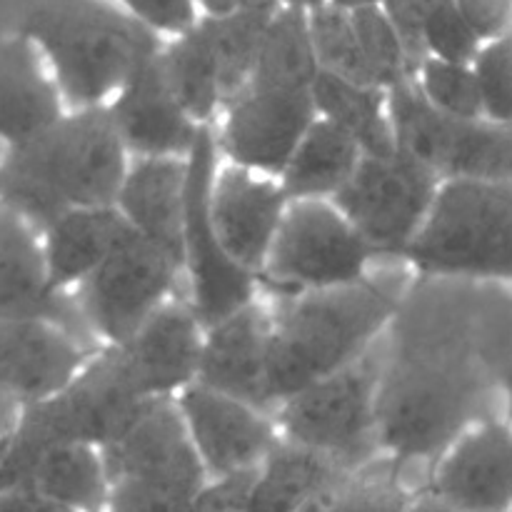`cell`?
Wrapping results in <instances>:
<instances>
[{"label": "cell", "mask_w": 512, "mask_h": 512, "mask_svg": "<svg viewBox=\"0 0 512 512\" xmlns=\"http://www.w3.org/2000/svg\"><path fill=\"white\" fill-rule=\"evenodd\" d=\"M85 363V345L58 325L0 320V390L23 405L63 390Z\"/></svg>", "instance_id": "obj_20"}, {"label": "cell", "mask_w": 512, "mask_h": 512, "mask_svg": "<svg viewBox=\"0 0 512 512\" xmlns=\"http://www.w3.org/2000/svg\"><path fill=\"white\" fill-rule=\"evenodd\" d=\"M125 145L108 105L75 108L0 158V203L43 233L70 208L115 205L123 185Z\"/></svg>", "instance_id": "obj_2"}, {"label": "cell", "mask_w": 512, "mask_h": 512, "mask_svg": "<svg viewBox=\"0 0 512 512\" xmlns=\"http://www.w3.org/2000/svg\"><path fill=\"white\" fill-rule=\"evenodd\" d=\"M405 258L425 275L512 283V180H443Z\"/></svg>", "instance_id": "obj_5"}, {"label": "cell", "mask_w": 512, "mask_h": 512, "mask_svg": "<svg viewBox=\"0 0 512 512\" xmlns=\"http://www.w3.org/2000/svg\"><path fill=\"white\" fill-rule=\"evenodd\" d=\"M100 512H105V510H100Z\"/></svg>", "instance_id": "obj_49"}, {"label": "cell", "mask_w": 512, "mask_h": 512, "mask_svg": "<svg viewBox=\"0 0 512 512\" xmlns=\"http://www.w3.org/2000/svg\"><path fill=\"white\" fill-rule=\"evenodd\" d=\"M490 358L498 390L505 395L512 425V293L498 285L493 310V333H490Z\"/></svg>", "instance_id": "obj_38"}, {"label": "cell", "mask_w": 512, "mask_h": 512, "mask_svg": "<svg viewBox=\"0 0 512 512\" xmlns=\"http://www.w3.org/2000/svg\"><path fill=\"white\" fill-rule=\"evenodd\" d=\"M315 110L338 125L368 155H390L395 145L388 98L378 85H360L320 70L313 83Z\"/></svg>", "instance_id": "obj_28"}, {"label": "cell", "mask_w": 512, "mask_h": 512, "mask_svg": "<svg viewBox=\"0 0 512 512\" xmlns=\"http://www.w3.org/2000/svg\"><path fill=\"white\" fill-rule=\"evenodd\" d=\"M215 180V138L200 125L188 153V203H185L183 250L190 273V310L205 330L253 303L255 275L235 263L220 243L210 213Z\"/></svg>", "instance_id": "obj_11"}, {"label": "cell", "mask_w": 512, "mask_h": 512, "mask_svg": "<svg viewBox=\"0 0 512 512\" xmlns=\"http://www.w3.org/2000/svg\"><path fill=\"white\" fill-rule=\"evenodd\" d=\"M405 512H453V510H450L445 503H440L433 493L425 490L423 495H415L413 503L408 505V510Z\"/></svg>", "instance_id": "obj_46"}, {"label": "cell", "mask_w": 512, "mask_h": 512, "mask_svg": "<svg viewBox=\"0 0 512 512\" xmlns=\"http://www.w3.org/2000/svg\"><path fill=\"white\" fill-rule=\"evenodd\" d=\"M160 53L120 85L108 110L125 150L140 158H183L193 150L200 123L170 88Z\"/></svg>", "instance_id": "obj_17"}, {"label": "cell", "mask_w": 512, "mask_h": 512, "mask_svg": "<svg viewBox=\"0 0 512 512\" xmlns=\"http://www.w3.org/2000/svg\"><path fill=\"white\" fill-rule=\"evenodd\" d=\"M425 98L438 110L458 118H483V95L473 63H448L425 58L420 63V83Z\"/></svg>", "instance_id": "obj_35"}, {"label": "cell", "mask_w": 512, "mask_h": 512, "mask_svg": "<svg viewBox=\"0 0 512 512\" xmlns=\"http://www.w3.org/2000/svg\"><path fill=\"white\" fill-rule=\"evenodd\" d=\"M183 265L163 248L125 225L103 263L78 285L85 323L108 345L133 338L160 308Z\"/></svg>", "instance_id": "obj_10"}, {"label": "cell", "mask_w": 512, "mask_h": 512, "mask_svg": "<svg viewBox=\"0 0 512 512\" xmlns=\"http://www.w3.org/2000/svg\"><path fill=\"white\" fill-rule=\"evenodd\" d=\"M255 470L210 478L188 503L185 512H248L250 488H253Z\"/></svg>", "instance_id": "obj_40"}, {"label": "cell", "mask_w": 512, "mask_h": 512, "mask_svg": "<svg viewBox=\"0 0 512 512\" xmlns=\"http://www.w3.org/2000/svg\"><path fill=\"white\" fill-rule=\"evenodd\" d=\"M330 3L353 13V10H363V8H373V5H380L383 0H330Z\"/></svg>", "instance_id": "obj_47"}, {"label": "cell", "mask_w": 512, "mask_h": 512, "mask_svg": "<svg viewBox=\"0 0 512 512\" xmlns=\"http://www.w3.org/2000/svg\"><path fill=\"white\" fill-rule=\"evenodd\" d=\"M288 203L283 185L258 178L240 165L215 175L210 213L220 243L235 263L253 275L263 273Z\"/></svg>", "instance_id": "obj_19"}, {"label": "cell", "mask_w": 512, "mask_h": 512, "mask_svg": "<svg viewBox=\"0 0 512 512\" xmlns=\"http://www.w3.org/2000/svg\"><path fill=\"white\" fill-rule=\"evenodd\" d=\"M383 348H370L348 368L308 385L278 405L280 433L290 443L360 468L378 455V393Z\"/></svg>", "instance_id": "obj_6"}, {"label": "cell", "mask_w": 512, "mask_h": 512, "mask_svg": "<svg viewBox=\"0 0 512 512\" xmlns=\"http://www.w3.org/2000/svg\"><path fill=\"white\" fill-rule=\"evenodd\" d=\"M400 298L373 283L303 290L273 318L268 393L273 408L363 358L395 318Z\"/></svg>", "instance_id": "obj_4"}, {"label": "cell", "mask_w": 512, "mask_h": 512, "mask_svg": "<svg viewBox=\"0 0 512 512\" xmlns=\"http://www.w3.org/2000/svg\"><path fill=\"white\" fill-rule=\"evenodd\" d=\"M158 33L178 35L198 20L195 0H115Z\"/></svg>", "instance_id": "obj_41"}, {"label": "cell", "mask_w": 512, "mask_h": 512, "mask_svg": "<svg viewBox=\"0 0 512 512\" xmlns=\"http://www.w3.org/2000/svg\"><path fill=\"white\" fill-rule=\"evenodd\" d=\"M60 115L63 93L43 73L38 48L15 30H0V143H25Z\"/></svg>", "instance_id": "obj_23"}, {"label": "cell", "mask_w": 512, "mask_h": 512, "mask_svg": "<svg viewBox=\"0 0 512 512\" xmlns=\"http://www.w3.org/2000/svg\"><path fill=\"white\" fill-rule=\"evenodd\" d=\"M205 15H230L240 10H278L280 0H195Z\"/></svg>", "instance_id": "obj_45"}, {"label": "cell", "mask_w": 512, "mask_h": 512, "mask_svg": "<svg viewBox=\"0 0 512 512\" xmlns=\"http://www.w3.org/2000/svg\"><path fill=\"white\" fill-rule=\"evenodd\" d=\"M343 463L305 445L280 438L258 465L250 488L248 512H303L345 473Z\"/></svg>", "instance_id": "obj_25"}, {"label": "cell", "mask_w": 512, "mask_h": 512, "mask_svg": "<svg viewBox=\"0 0 512 512\" xmlns=\"http://www.w3.org/2000/svg\"><path fill=\"white\" fill-rule=\"evenodd\" d=\"M128 220L115 205L70 208L43 230L50 283L68 293L80 285L113 250Z\"/></svg>", "instance_id": "obj_24"}, {"label": "cell", "mask_w": 512, "mask_h": 512, "mask_svg": "<svg viewBox=\"0 0 512 512\" xmlns=\"http://www.w3.org/2000/svg\"><path fill=\"white\" fill-rule=\"evenodd\" d=\"M160 58L170 88L178 95L183 108L200 125L208 123L215 108L223 103V88H220L218 58L203 20L198 18L190 28L175 35L173 43L163 48Z\"/></svg>", "instance_id": "obj_30"}, {"label": "cell", "mask_w": 512, "mask_h": 512, "mask_svg": "<svg viewBox=\"0 0 512 512\" xmlns=\"http://www.w3.org/2000/svg\"><path fill=\"white\" fill-rule=\"evenodd\" d=\"M413 498L393 458L378 455L360 468L345 470L303 512H405Z\"/></svg>", "instance_id": "obj_31"}, {"label": "cell", "mask_w": 512, "mask_h": 512, "mask_svg": "<svg viewBox=\"0 0 512 512\" xmlns=\"http://www.w3.org/2000/svg\"><path fill=\"white\" fill-rule=\"evenodd\" d=\"M325 3H330V0H280V5H290V8H303V10H315Z\"/></svg>", "instance_id": "obj_48"}, {"label": "cell", "mask_w": 512, "mask_h": 512, "mask_svg": "<svg viewBox=\"0 0 512 512\" xmlns=\"http://www.w3.org/2000/svg\"><path fill=\"white\" fill-rule=\"evenodd\" d=\"M423 45L428 58L448 60V63H473L483 40L463 15L455 0H448L433 18L425 23Z\"/></svg>", "instance_id": "obj_37"}, {"label": "cell", "mask_w": 512, "mask_h": 512, "mask_svg": "<svg viewBox=\"0 0 512 512\" xmlns=\"http://www.w3.org/2000/svg\"><path fill=\"white\" fill-rule=\"evenodd\" d=\"M178 408L210 478L255 470L280 440L265 410L200 383L180 390Z\"/></svg>", "instance_id": "obj_14"}, {"label": "cell", "mask_w": 512, "mask_h": 512, "mask_svg": "<svg viewBox=\"0 0 512 512\" xmlns=\"http://www.w3.org/2000/svg\"><path fill=\"white\" fill-rule=\"evenodd\" d=\"M318 73L320 65L310 35L308 10L280 5L265 30L248 88L310 90Z\"/></svg>", "instance_id": "obj_29"}, {"label": "cell", "mask_w": 512, "mask_h": 512, "mask_svg": "<svg viewBox=\"0 0 512 512\" xmlns=\"http://www.w3.org/2000/svg\"><path fill=\"white\" fill-rule=\"evenodd\" d=\"M425 490L453 512H512V425L485 418L465 430Z\"/></svg>", "instance_id": "obj_16"}, {"label": "cell", "mask_w": 512, "mask_h": 512, "mask_svg": "<svg viewBox=\"0 0 512 512\" xmlns=\"http://www.w3.org/2000/svg\"><path fill=\"white\" fill-rule=\"evenodd\" d=\"M498 285L425 275L400 298L383 348L378 443L403 478L410 465H435L465 430L493 418Z\"/></svg>", "instance_id": "obj_1"}, {"label": "cell", "mask_w": 512, "mask_h": 512, "mask_svg": "<svg viewBox=\"0 0 512 512\" xmlns=\"http://www.w3.org/2000/svg\"><path fill=\"white\" fill-rule=\"evenodd\" d=\"M188 203V155L183 158H140L125 173L115 208L153 240L158 248L185 265L183 230Z\"/></svg>", "instance_id": "obj_21"}, {"label": "cell", "mask_w": 512, "mask_h": 512, "mask_svg": "<svg viewBox=\"0 0 512 512\" xmlns=\"http://www.w3.org/2000/svg\"><path fill=\"white\" fill-rule=\"evenodd\" d=\"M443 185L438 173L403 150L363 155L333 205L375 253L405 255L433 210Z\"/></svg>", "instance_id": "obj_8"}, {"label": "cell", "mask_w": 512, "mask_h": 512, "mask_svg": "<svg viewBox=\"0 0 512 512\" xmlns=\"http://www.w3.org/2000/svg\"><path fill=\"white\" fill-rule=\"evenodd\" d=\"M308 18L320 70H328V73L360 85H378L363 53V45H360L350 10L325 3L320 8L308 10Z\"/></svg>", "instance_id": "obj_33"}, {"label": "cell", "mask_w": 512, "mask_h": 512, "mask_svg": "<svg viewBox=\"0 0 512 512\" xmlns=\"http://www.w3.org/2000/svg\"><path fill=\"white\" fill-rule=\"evenodd\" d=\"M203 325L185 305L165 303L133 338L118 343L150 398H163L195 383Z\"/></svg>", "instance_id": "obj_22"}, {"label": "cell", "mask_w": 512, "mask_h": 512, "mask_svg": "<svg viewBox=\"0 0 512 512\" xmlns=\"http://www.w3.org/2000/svg\"><path fill=\"white\" fill-rule=\"evenodd\" d=\"M483 43L512 30V0H455Z\"/></svg>", "instance_id": "obj_42"}, {"label": "cell", "mask_w": 512, "mask_h": 512, "mask_svg": "<svg viewBox=\"0 0 512 512\" xmlns=\"http://www.w3.org/2000/svg\"><path fill=\"white\" fill-rule=\"evenodd\" d=\"M353 23L370 70L375 75V83L383 90H390L410 80L415 65L388 13L380 5L353 10Z\"/></svg>", "instance_id": "obj_34"}, {"label": "cell", "mask_w": 512, "mask_h": 512, "mask_svg": "<svg viewBox=\"0 0 512 512\" xmlns=\"http://www.w3.org/2000/svg\"><path fill=\"white\" fill-rule=\"evenodd\" d=\"M315 115L313 90L248 88L230 100L220 143L240 168L283 173Z\"/></svg>", "instance_id": "obj_15"}, {"label": "cell", "mask_w": 512, "mask_h": 512, "mask_svg": "<svg viewBox=\"0 0 512 512\" xmlns=\"http://www.w3.org/2000/svg\"><path fill=\"white\" fill-rule=\"evenodd\" d=\"M40 235L18 210L0 203V320H45L88 345L93 330L78 300L50 283Z\"/></svg>", "instance_id": "obj_13"}, {"label": "cell", "mask_w": 512, "mask_h": 512, "mask_svg": "<svg viewBox=\"0 0 512 512\" xmlns=\"http://www.w3.org/2000/svg\"><path fill=\"white\" fill-rule=\"evenodd\" d=\"M388 93L395 145L440 180H512V123L443 113L413 78Z\"/></svg>", "instance_id": "obj_7"}, {"label": "cell", "mask_w": 512, "mask_h": 512, "mask_svg": "<svg viewBox=\"0 0 512 512\" xmlns=\"http://www.w3.org/2000/svg\"><path fill=\"white\" fill-rule=\"evenodd\" d=\"M10 30L48 60L73 108L103 105L163 50L158 30L115 0H20Z\"/></svg>", "instance_id": "obj_3"}, {"label": "cell", "mask_w": 512, "mask_h": 512, "mask_svg": "<svg viewBox=\"0 0 512 512\" xmlns=\"http://www.w3.org/2000/svg\"><path fill=\"white\" fill-rule=\"evenodd\" d=\"M363 155V148L345 130L330 120L315 118L280 173L285 195L288 200H323L328 195L333 198L355 173Z\"/></svg>", "instance_id": "obj_26"}, {"label": "cell", "mask_w": 512, "mask_h": 512, "mask_svg": "<svg viewBox=\"0 0 512 512\" xmlns=\"http://www.w3.org/2000/svg\"><path fill=\"white\" fill-rule=\"evenodd\" d=\"M445 3H448V0H383V3H380V8L388 13V18L393 20V25L398 28L400 38H403L415 68L428 58L423 45L425 23H428L435 15V10L443 8Z\"/></svg>", "instance_id": "obj_39"}, {"label": "cell", "mask_w": 512, "mask_h": 512, "mask_svg": "<svg viewBox=\"0 0 512 512\" xmlns=\"http://www.w3.org/2000/svg\"><path fill=\"white\" fill-rule=\"evenodd\" d=\"M0 512H75L65 505L55 503L48 495L38 493L30 485L0 490Z\"/></svg>", "instance_id": "obj_43"}, {"label": "cell", "mask_w": 512, "mask_h": 512, "mask_svg": "<svg viewBox=\"0 0 512 512\" xmlns=\"http://www.w3.org/2000/svg\"><path fill=\"white\" fill-rule=\"evenodd\" d=\"M273 13L275 10H240V13L200 18L218 58L223 103H230L248 88Z\"/></svg>", "instance_id": "obj_32"}, {"label": "cell", "mask_w": 512, "mask_h": 512, "mask_svg": "<svg viewBox=\"0 0 512 512\" xmlns=\"http://www.w3.org/2000/svg\"><path fill=\"white\" fill-rule=\"evenodd\" d=\"M485 118L512 123V30L488 40L473 60Z\"/></svg>", "instance_id": "obj_36"}, {"label": "cell", "mask_w": 512, "mask_h": 512, "mask_svg": "<svg viewBox=\"0 0 512 512\" xmlns=\"http://www.w3.org/2000/svg\"><path fill=\"white\" fill-rule=\"evenodd\" d=\"M23 485L75 512L108 508L110 480L103 453L95 445L70 443L43 450L28 468Z\"/></svg>", "instance_id": "obj_27"}, {"label": "cell", "mask_w": 512, "mask_h": 512, "mask_svg": "<svg viewBox=\"0 0 512 512\" xmlns=\"http://www.w3.org/2000/svg\"><path fill=\"white\" fill-rule=\"evenodd\" d=\"M373 253L335 205L318 198L290 200L263 273L285 295L340 288L363 280Z\"/></svg>", "instance_id": "obj_9"}, {"label": "cell", "mask_w": 512, "mask_h": 512, "mask_svg": "<svg viewBox=\"0 0 512 512\" xmlns=\"http://www.w3.org/2000/svg\"><path fill=\"white\" fill-rule=\"evenodd\" d=\"M100 453L110 483L128 480L190 500L210 480L173 395L150 400L133 425Z\"/></svg>", "instance_id": "obj_12"}, {"label": "cell", "mask_w": 512, "mask_h": 512, "mask_svg": "<svg viewBox=\"0 0 512 512\" xmlns=\"http://www.w3.org/2000/svg\"><path fill=\"white\" fill-rule=\"evenodd\" d=\"M273 318L248 303L220 323L210 325L200 348L195 383L238 398L260 410H273L268 393Z\"/></svg>", "instance_id": "obj_18"}, {"label": "cell", "mask_w": 512, "mask_h": 512, "mask_svg": "<svg viewBox=\"0 0 512 512\" xmlns=\"http://www.w3.org/2000/svg\"><path fill=\"white\" fill-rule=\"evenodd\" d=\"M20 418H23V403L0 390V460L5 458L8 448L13 445Z\"/></svg>", "instance_id": "obj_44"}]
</instances>
